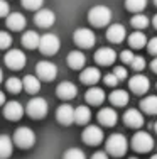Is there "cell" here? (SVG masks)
Listing matches in <instances>:
<instances>
[{"mask_svg":"<svg viewBox=\"0 0 157 159\" xmlns=\"http://www.w3.org/2000/svg\"><path fill=\"white\" fill-rule=\"evenodd\" d=\"M147 49H149L150 54L157 56V37H152V39L149 41V43H147Z\"/></svg>","mask_w":157,"mask_h":159,"instance_id":"obj_42","label":"cell"},{"mask_svg":"<svg viewBox=\"0 0 157 159\" xmlns=\"http://www.w3.org/2000/svg\"><path fill=\"white\" fill-rule=\"evenodd\" d=\"M34 22H36V25H39V27L47 29L56 22V14L49 9H39L36 12V16H34Z\"/></svg>","mask_w":157,"mask_h":159,"instance_id":"obj_10","label":"cell"},{"mask_svg":"<svg viewBox=\"0 0 157 159\" xmlns=\"http://www.w3.org/2000/svg\"><path fill=\"white\" fill-rule=\"evenodd\" d=\"M113 75L118 78V81H122V80H125V78H127V70H125L123 66H115Z\"/></svg>","mask_w":157,"mask_h":159,"instance_id":"obj_40","label":"cell"},{"mask_svg":"<svg viewBox=\"0 0 157 159\" xmlns=\"http://www.w3.org/2000/svg\"><path fill=\"white\" fill-rule=\"evenodd\" d=\"M2 80H3V71L0 70V83H2Z\"/></svg>","mask_w":157,"mask_h":159,"instance_id":"obj_47","label":"cell"},{"mask_svg":"<svg viewBox=\"0 0 157 159\" xmlns=\"http://www.w3.org/2000/svg\"><path fill=\"white\" fill-rule=\"evenodd\" d=\"M129 86H130V90H132L133 93L142 95V93L149 92V88H150V81H149V78L144 76V75H135V76L130 78Z\"/></svg>","mask_w":157,"mask_h":159,"instance_id":"obj_12","label":"cell"},{"mask_svg":"<svg viewBox=\"0 0 157 159\" xmlns=\"http://www.w3.org/2000/svg\"><path fill=\"white\" fill-rule=\"evenodd\" d=\"M149 17L144 16V14H135V16L132 17V20H130V24H132V27L139 29V31H142V29L149 27Z\"/></svg>","mask_w":157,"mask_h":159,"instance_id":"obj_31","label":"cell"},{"mask_svg":"<svg viewBox=\"0 0 157 159\" xmlns=\"http://www.w3.org/2000/svg\"><path fill=\"white\" fill-rule=\"evenodd\" d=\"M103 81H105V85H108V86H117V85H118V78L115 76L113 73L105 75V76H103Z\"/></svg>","mask_w":157,"mask_h":159,"instance_id":"obj_38","label":"cell"},{"mask_svg":"<svg viewBox=\"0 0 157 159\" xmlns=\"http://www.w3.org/2000/svg\"><path fill=\"white\" fill-rule=\"evenodd\" d=\"M96 117H98V122L102 124V125H105V127H113L115 124H117V120H118L117 112H115L113 108H110V107L102 108Z\"/></svg>","mask_w":157,"mask_h":159,"instance_id":"obj_18","label":"cell"},{"mask_svg":"<svg viewBox=\"0 0 157 159\" xmlns=\"http://www.w3.org/2000/svg\"><path fill=\"white\" fill-rule=\"evenodd\" d=\"M25 61H27V58L20 49H10L5 54V64L10 70H22L25 66Z\"/></svg>","mask_w":157,"mask_h":159,"instance_id":"obj_9","label":"cell"},{"mask_svg":"<svg viewBox=\"0 0 157 159\" xmlns=\"http://www.w3.org/2000/svg\"><path fill=\"white\" fill-rule=\"evenodd\" d=\"M100 78H102V73H100V70L95 68V66L85 68V70L81 71V75H80L81 81H83L85 85H91V86H95L96 83L100 81Z\"/></svg>","mask_w":157,"mask_h":159,"instance_id":"obj_19","label":"cell"},{"mask_svg":"<svg viewBox=\"0 0 157 159\" xmlns=\"http://www.w3.org/2000/svg\"><path fill=\"white\" fill-rule=\"evenodd\" d=\"M25 17L22 16V14L19 12H12L7 16V25H9V29H12V31H22V29L25 27Z\"/></svg>","mask_w":157,"mask_h":159,"instance_id":"obj_21","label":"cell"},{"mask_svg":"<svg viewBox=\"0 0 157 159\" xmlns=\"http://www.w3.org/2000/svg\"><path fill=\"white\" fill-rule=\"evenodd\" d=\"M130 66H132L135 71H142L145 68V59L142 58V56H135V58H133V61L130 63Z\"/></svg>","mask_w":157,"mask_h":159,"instance_id":"obj_37","label":"cell"},{"mask_svg":"<svg viewBox=\"0 0 157 159\" xmlns=\"http://www.w3.org/2000/svg\"><path fill=\"white\" fill-rule=\"evenodd\" d=\"M150 159H157V154H154V156H152Z\"/></svg>","mask_w":157,"mask_h":159,"instance_id":"obj_48","label":"cell"},{"mask_svg":"<svg viewBox=\"0 0 157 159\" xmlns=\"http://www.w3.org/2000/svg\"><path fill=\"white\" fill-rule=\"evenodd\" d=\"M132 147L137 152H149L154 147V139L147 132H137L132 137Z\"/></svg>","mask_w":157,"mask_h":159,"instance_id":"obj_7","label":"cell"},{"mask_svg":"<svg viewBox=\"0 0 157 159\" xmlns=\"http://www.w3.org/2000/svg\"><path fill=\"white\" fill-rule=\"evenodd\" d=\"M22 85H24V90L27 93H37L41 90V80L34 75H27V76L22 78Z\"/></svg>","mask_w":157,"mask_h":159,"instance_id":"obj_25","label":"cell"},{"mask_svg":"<svg viewBox=\"0 0 157 159\" xmlns=\"http://www.w3.org/2000/svg\"><path fill=\"white\" fill-rule=\"evenodd\" d=\"M73 39L74 43L78 44L80 48H93L96 43V36L91 29L88 27H81V29H76L73 34Z\"/></svg>","mask_w":157,"mask_h":159,"instance_id":"obj_5","label":"cell"},{"mask_svg":"<svg viewBox=\"0 0 157 159\" xmlns=\"http://www.w3.org/2000/svg\"><path fill=\"white\" fill-rule=\"evenodd\" d=\"M56 93H58V97L61 98V100H71V98L76 97L78 88H76V85L71 83V81H63V83H59V85H58Z\"/></svg>","mask_w":157,"mask_h":159,"instance_id":"obj_17","label":"cell"},{"mask_svg":"<svg viewBox=\"0 0 157 159\" xmlns=\"http://www.w3.org/2000/svg\"><path fill=\"white\" fill-rule=\"evenodd\" d=\"M59 48H61V41H59V37L56 36V34L47 32V34H44V36H41L39 49H41L42 54L52 56V54H56V52L59 51Z\"/></svg>","mask_w":157,"mask_h":159,"instance_id":"obj_4","label":"cell"},{"mask_svg":"<svg viewBox=\"0 0 157 159\" xmlns=\"http://www.w3.org/2000/svg\"><path fill=\"white\" fill-rule=\"evenodd\" d=\"M89 119H91V110H89L88 107L81 105V107L74 108V122H76V124L85 125V124L89 122Z\"/></svg>","mask_w":157,"mask_h":159,"instance_id":"obj_28","label":"cell"},{"mask_svg":"<svg viewBox=\"0 0 157 159\" xmlns=\"http://www.w3.org/2000/svg\"><path fill=\"white\" fill-rule=\"evenodd\" d=\"M10 12V5L7 0H0V17H7Z\"/></svg>","mask_w":157,"mask_h":159,"instance_id":"obj_41","label":"cell"},{"mask_svg":"<svg viewBox=\"0 0 157 159\" xmlns=\"http://www.w3.org/2000/svg\"><path fill=\"white\" fill-rule=\"evenodd\" d=\"M130 159H137V157H130Z\"/></svg>","mask_w":157,"mask_h":159,"instance_id":"obj_51","label":"cell"},{"mask_svg":"<svg viewBox=\"0 0 157 159\" xmlns=\"http://www.w3.org/2000/svg\"><path fill=\"white\" fill-rule=\"evenodd\" d=\"M3 115L7 117L9 120H19L22 119V115H24V107H22V103H19V102H5V105H3Z\"/></svg>","mask_w":157,"mask_h":159,"instance_id":"obj_13","label":"cell"},{"mask_svg":"<svg viewBox=\"0 0 157 159\" xmlns=\"http://www.w3.org/2000/svg\"><path fill=\"white\" fill-rule=\"evenodd\" d=\"M127 147H129V142H127L125 135H122V134H111L107 139V151H108V154H111L115 157L123 156L127 152Z\"/></svg>","mask_w":157,"mask_h":159,"instance_id":"obj_2","label":"cell"},{"mask_svg":"<svg viewBox=\"0 0 157 159\" xmlns=\"http://www.w3.org/2000/svg\"><path fill=\"white\" fill-rule=\"evenodd\" d=\"M47 108H49L47 107V102L42 97H34L27 103V113L32 119H42V117H46Z\"/></svg>","mask_w":157,"mask_h":159,"instance_id":"obj_6","label":"cell"},{"mask_svg":"<svg viewBox=\"0 0 157 159\" xmlns=\"http://www.w3.org/2000/svg\"><path fill=\"white\" fill-rule=\"evenodd\" d=\"M140 107L142 110L149 115H155L157 113V95H149L145 97L144 100L140 102Z\"/></svg>","mask_w":157,"mask_h":159,"instance_id":"obj_29","label":"cell"},{"mask_svg":"<svg viewBox=\"0 0 157 159\" xmlns=\"http://www.w3.org/2000/svg\"><path fill=\"white\" fill-rule=\"evenodd\" d=\"M154 129H155V132H157V122L154 124Z\"/></svg>","mask_w":157,"mask_h":159,"instance_id":"obj_49","label":"cell"},{"mask_svg":"<svg viewBox=\"0 0 157 159\" xmlns=\"http://www.w3.org/2000/svg\"><path fill=\"white\" fill-rule=\"evenodd\" d=\"M68 64L69 68H73V70H81V68L85 66V63H86V56L83 54L81 51H71L68 54Z\"/></svg>","mask_w":157,"mask_h":159,"instance_id":"obj_23","label":"cell"},{"mask_svg":"<svg viewBox=\"0 0 157 159\" xmlns=\"http://www.w3.org/2000/svg\"><path fill=\"white\" fill-rule=\"evenodd\" d=\"M115 58H117V54H115V51L111 48H100L98 51L95 52V61L98 64H102V66H110V64H113Z\"/></svg>","mask_w":157,"mask_h":159,"instance_id":"obj_15","label":"cell"},{"mask_svg":"<svg viewBox=\"0 0 157 159\" xmlns=\"http://www.w3.org/2000/svg\"><path fill=\"white\" fill-rule=\"evenodd\" d=\"M150 68H152V71H154V73H157V56H155L154 61L150 63Z\"/></svg>","mask_w":157,"mask_h":159,"instance_id":"obj_44","label":"cell"},{"mask_svg":"<svg viewBox=\"0 0 157 159\" xmlns=\"http://www.w3.org/2000/svg\"><path fill=\"white\" fill-rule=\"evenodd\" d=\"M14 151V141L9 135H0V159L10 157Z\"/></svg>","mask_w":157,"mask_h":159,"instance_id":"obj_26","label":"cell"},{"mask_svg":"<svg viewBox=\"0 0 157 159\" xmlns=\"http://www.w3.org/2000/svg\"><path fill=\"white\" fill-rule=\"evenodd\" d=\"M63 159H86V154L78 147H71L63 154Z\"/></svg>","mask_w":157,"mask_h":159,"instance_id":"obj_34","label":"cell"},{"mask_svg":"<svg viewBox=\"0 0 157 159\" xmlns=\"http://www.w3.org/2000/svg\"><path fill=\"white\" fill-rule=\"evenodd\" d=\"M110 102L115 107H125L129 103V93L125 90H113L110 93Z\"/></svg>","mask_w":157,"mask_h":159,"instance_id":"obj_27","label":"cell"},{"mask_svg":"<svg viewBox=\"0 0 157 159\" xmlns=\"http://www.w3.org/2000/svg\"><path fill=\"white\" fill-rule=\"evenodd\" d=\"M22 2V7L27 10H39L42 7L44 0H20Z\"/></svg>","mask_w":157,"mask_h":159,"instance_id":"obj_35","label":"cell"},{"mask_svg":"<svg viewBox=\"0 0 157 159\" xmlns=\"http://www.w3.org/2000/svg\"><path fill=\"white\" fill-rule=\"evenodd\" d=\"M123 120H125V125L133 127V129L144 125V115H142L140 110H137V108H129V110H125Z\"/></svg>","mask_w":157,"mask_h":159,"instance_id":"obj_16","label":"cell"},{"mask_svg":"<svg viewBox=\"0 0 157 159\" xmlns=\"http://www.w3.org/2000/svg\"><path fill=\"white\" fill-rule=\"evenodd\" d=\"M41 43V36L36 31H27L22 34V46L27 48V49H36L39 48Z\"/></svg>","mask_w":157,"mask_h":159,"instance_id":"obj_24","label":"cell"},{"mask_svg":"<svg viewBox=\"0 0 157 159\" xmlns=\"http://www.w3.org/2000/svg\"><path fill=\"white\" fill-rule=\"evenodd\" d=\"M14 144L20 149H31L36 144V134L29 127H19L14 134Z\"/></svg>","mask_w":157,"mask_h":159,"instance_id":"obj_3","label":"cell"},{"mask_svg":"<svg viewBox=\"0 0 157 159\" xmlns=\"http://www.w3.org/2000/svg\"><path fill=\"white\" fill-rule=\"evenodd\" d=\"M56 119H58V122L63 124V125H71V124L74 122V108L68 103L61 105V107L56 110Z\"/></svg>","mask_w":157,"mask_h":159,"instance_id":"obj_14","label":"cell"},{"mask_svg":"<svg viewBox=\"0 0 157 159\" xmlns=\"http://www.w3.org/2000/svg\"><path fill=\"white\" fill-rule=\"evenodd\" d=\"M129 44L133 49H140V48H144L145 44H147V37H145V34L142 31H135V32H132L129 36Z\"/></svg>","mask_w":157,"mask_h":159,"instance_id":"obj_30","label":"cell"},{"mask_svg":"<svg viewBox=\"0 0 157 159\" xmlns=\"http://www.w3.org/2000/svg\"><path fill=\"white\" fill-rule=\"evenodd\" d=\"M0 105H5V93L0 90Z\"/></svg>","mask_w":157,"mask_h":159,"instance_id":"obj_45","label":"cell"},{"mask_svg":"<svg viewBox=\"0 0 157 159\" xmlns=\"http://www.w3.org/2000/svg\"><path fill=\"white\" fill-rule=\"evenodd\" d=\"M12 44V36L5 31H0V49H7Z\"/></svg>","mask_w":157,"mask_h":159,"instance_id":"obj_36","label":"cell"},{"mask_svg":"<svg viewBox=\"0 0 157 159\" xmlns=\"http://www.w3.org/2000/svg\"><path fill=\"white\" fill-rule=\"evenodd\" d=\"M91 159H110V157H108V154L105 152V151H96L91 156Z\"/></svg>","mask_w":157,"mask_h":159,"instance_id":"obj_43","label":"cell"},{"mask_svg":"<svg viewBox=\"0 0 157 159\" xmlns=\"http://www.w3.org/2000/svg\"><path fill=\"white\" fill-rule=\"evenodd\" d=\"M36 73H37V78L39 80L52 81L58 76V66L51 61H39L36 64Z\"/></svg>","mask_w":157,"mask_h":159,"instance_id":"obj_8","label":"cell"},{"mask_svg":"<svg viewBox=\"0 0 157 159\" xmlns=\"http://www.w3.org/2000/svg\"><path fill=\"white\" fill-rule=\"evenodd\" d=\"M5 86H7V90H9L10 93H20L22 90H24V85H22V80H20V78H15V76H12V78H9V80H7Z\"/></svg>","mask_w":157,"mask_h":159,"instance_id":"obj_32","label":"cell"},{"mask_svg":"<svg viewBox=\"0 0 157 159\" xmlns=\"http://www.w3.org/2000/svg\"><path fill=\"white\" fill-rule=\"evenodd\" d=\"M88 20L95 27H105L111 20V10L107 5H95L88 12Z\"/></svg>","mask_w":157,"mask_h":159,"instance_id":"obj_1","label":"cell"},{"mask_svg":"<svg viewBox=\"0 0 157 159\" xmlns=\"http://www.w3.org/2000/svg\"><path fill=\"white\" fill-rule=\"evenodd\" d=\"M152 22H154V27L157 29V14H155V16H154V19H152Z\"/></svg>","mask_w":157,"mask_h":159,"instance_id":"obj_46","label":"cell"},{"mask_svg":"<svg viewBox=\"0 0 157 159\" xmlns=\"http://www.w3.org/2000/svg\"><path fill=\"white\" fill-rule=\"evenodd\" d=\"M154 3H155V5H157V0H154Z\"/></svg>","mask_w":157,"mask_h":159,"instance_id":"obj_50","label":"cell"},{"mask_svg":"<svg viewBox=\"0 0 157 159\" xmlns=\"http://www.w3.org/2000/svg\"><path fill=\"white\" fill-rule=\"evenodd\" d=\"M125 7L130 12H140L147 7V0H125Z\"/></svg>","mask_w":157,"mask_h":159,"instance_id":"obj_33","label":"cell"},{"mask_svg":"<svg viewBox=\"0 0 157 159\" xmlns=\"http://www.w3.org/2000/svg\"><path fill=\"white\" fill-rule=\"evenodd\" d=\"M85 98H86V102L89 105H102L105 100V92L102 88H98V86H91L86 92Z\"/></svg>","mask_w":157,"mask_h":159,"instance_id":"obj_22","label":"cell"},{"mask_svg":"<svg viewBox=\"0 0 157 159\" xmlns=\"http://www.w3.org/2000/svg\"><path fill=\"white\" fill-rule=\"evenodd\" d=\"M120 58H122V61L123 63H132L133 61V58H135V54H133L130 49H125V51H122V54H120Z\"/></svg>","mask_w":157,"mask_h":159,"instance_id":"obj_39","label":"cell"},{"mask_svg":"<svg viewBox=\"0 0 157 159\" xmlns=\"http://www.w3.org/2000/svg\"><path fill=\"white\" fill-rule=\"evenodd\" d=\"M83 141L89 146H98L103 141V130L98 125H88L83 130Z\"/></svg>","mask_w":157,"mask_h":159,"instance_id":"obj_11","label":"cell"},{"mask_svg":"<svg viewBox=\"0 0 157 159\" xmlns=\"http://www.w3.org/2000/svg\"><path fill=\"white\" fill-rule=\"evenodd\" d=\"M127 36V31L122 24H111L107 31V39L110 43H115V44H120Z\"/></svg>","mask_w":157,"mask_h":159,"instance_id":"obj_20","label":"cell"}]
</instances>
